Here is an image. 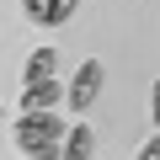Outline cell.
Returning a JSON list of instances; mask_svg holds the SVG:
<instances>
[{
    "label": "cell",
    "mask_w": 160,
    "mask_h": 160,
    "mask_svg": "<svg viewBox=\"0 0 160 160\" xmlns=\"http://www.w3.org/2000/svg\"><path fill=\"white\" fill-rule=\"evenodd\" d=\"M43 139H64V118H59V112H48V107L22 112V118H16V149L43 144Z\"/></svg>",
    "instance_id": "1"
},
{
    "label": "cell",
    "mask_w": 160,
    "mask_h": 160,
    "mask_svg": "<svg viewBox=\"0 0 160 160\" xmlns=\"http://www.w3.org/2000/svg\"><path fill=\"white\" fill-rule=\"evenodd\" d=\"M96 96H102V64H96V59H86V64L75 69V80H69L64 107H69V112H91V107H96Z\"/></svg>",
    "instance_id": "2"
},
{
    "label": "cell",
    "mask_w": 160,
    "mask_h": 160,
    "mask_svg": "<svg viewBox=\"0 0 160 160\" xmlns=\"http://www.w3.org/2000/svg\"><path fill=\"white\" fill-rule=\"evenodd\" d=\"M69 91L59 86V80L48 75V80H32V86H22V112H38V107H59Z\"/></svg>",
    "instance_id": "3"
},
{
    "label": "cell",
    "mask_w": 160,
    "mask_h": 160,
    "mask_svg": "<svg viewBox=\"0 0 160 160\" xmlns=\"http://www.w3.org/2000/svg\"><path fill=\"white\" fill-rule=\"evenodd\" d=\"M53 69H59V53H53V48H32V53H27V64H22V86H32V80H48Z\"/></svg>",
    "instance_id": "4"
},
{
    "label": "cell",
    "mask_w": 160,
    "mask_h": 160,
    "mask_svg": "<svg viewBox=\"0 0 160 160\" xmlns=\"http://www.w3.org/2000/svg\"><path fill=\"white\" fill-rule=\"evenodd\" d=\"M64 155H69V160H86V155H91V128H86V123H75V128L64 133Z\"/></svg>",
    "instance_id": "5"
},
{
    "label": "cell",
    "mask_w": 160,
    "mask_h": 160,
    "mask_svg": "<svg viewBox=\"0 0 160 160\" xmlns=\"http://www.w3.org/2000/svg\"><path fill=\"white\" fill-rule=\"evenodd\" d=\"M75 6H80V0H48V11H43V27H64V22L75 16Z\"/></svg>",
    "instance_id": "6"
},
{
    "label": "cell",
    "mask_w": 160,
    "mask_h": 160,
    "mask_svg": "<svg viewBox=\"0 0 160 160\" xmlns=\"http://www.w3.org/2000/svg\"><path fill=\"white\" fill-rule=\"evenodd\" d=\"M22 11H27V16L43 27V11H48V0H22Z\"/></svg>",
    "instance_id": "7"
},
{
    "label": "cell",
    "mask_w": 160,
    "mask_h": 160,
    "mask_svg": "<svg viewBox=\"0 0 160 160\" xmlns=\"http://www.w3.org/2000/svg\"><path fill=\"white\" fill-rule=\"evenodd\" d=\"M149 118L160 123V80H155V86H149Z\"/></svg>",
    "instance_id": "8"
},
{
    "label": "cell",
    "mask_w": 160,
    "mask_h": 160,
    "mask_svg": "<svg viewBox=\"0 0 160 160\" xmlns=\"http://www.w3.org/2000/svg\"><path fill=\"white\" fill-rule=\"evenodd\" d=\"M139 155H144V160H160V139H149V144H144Z\"/></svg>",
    "instance_id": "9"
}]
</instances>
